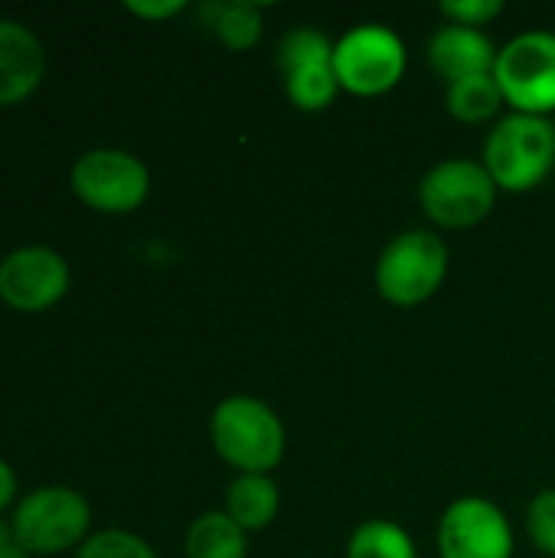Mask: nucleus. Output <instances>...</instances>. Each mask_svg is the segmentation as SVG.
I'll use <instances>...</instances> for the list:
<instances>
[{"instance_id": "17", "label": "nucleus", "mask_w": 555, "mask_h": 558, "mask_svg": "<svg viewBox=\"0 0 555 558\" xmlns=\"http://www.w3.org/2000/svg\"><path fill=\"white\" fill-rule=\"evenodd\" d=\"M347 558H419V549L399 523L366 520L350 533Z\"/></svg>"}, {"instance_id": "7", "label": "nucleus", "mask_w": 555, "mask_h": 558, "mask_svg": "<svg viewBox=\"0 0 555 558\" xmlns=\"http://www.w3.org/2000/svg\"><path fill=\"white\" fill-rule=\"evenodd\" d=\"M494 78L517 114L550 118L555 111V33L527 29L500 46Z\"/></svg>"}, {"instance_id": "13", "label": "nucleus", "mask_w": 555, "mask_h": 558, "mask_svg": "<svg viewBox=\"0 0 555 558\" xmlns=\"http://www.w3.org/2000/svg\"><path fill=\"white\" fill-rule=\"evenodd\" d=\"M497 46L484 29L445 23L429 39V65L451 85L471 75H491L497 62Z\"/></svg>"}, {"instance_id": "18", "label": "nucleus", "mask_w": 555, "mask_h": 558, "mask_svg": "<svg viewBox=\"0 0 555 558\" xmlns=\"http://www.w3.org/2000/svg\"><path fill=\"white\" fill-rule=\"evenodd\" d=\"M206 20L209 26L216 29L219 43L236 49V52H245L252 46H258L262 39V7L255 3H245V0H232V3H213L206 7Z\"/></svg>"}, {"instance_id": "15", "label": "nucleus", "mask_w": 555, "mask_h": 558, "mask_svg": "<svg viewBox=\"0 0 555 558\" xmlns=\"http://www.w3.org/2000/svg\"><path fill=\"white\" fill-rule=\"evenodd\" d=\"M249 533L226 513H200L186 530V558H245Z\"/></svg>"}, {"instance_id": "16", "label": "nucleus", "mask_w": 555, "mask_h": 558, "mask_svg": "<svg viewBox=\"0 0 555 558\" xmlns=\"http://www.w3.org/2000/svg\"><path fill=\"white\" fill-rule=\"evenodd\" d=\"M504 95L497 88L494 72L491 75H471L461 82H451L445 92V108L461 124H481L500 114Z\"/></svg>"}, {"instance_id": "21", "label": "nucleus", "mask_w": 555, "mask_h": 558, "mask_svg": "<svg viewBox=\"0 0 555 558\" xmlns=\"http://www.w3.org/2000/svg\"><path fill=\"white\" fill-rule=\"evenodd\" d=\"M438 10L448 23L481 29L504 13V3L500 0H445V3H438Z\"/></svg>"}, {"instance_id": "5", "label": "nucleus", "mask_w": 555, "mask_h": 558, "mask_svg": "<svg viewBox=\"0 0 555 558\" xmlns=\"http://www.w3.org/2000/svg\"><path fill=\"white\" fill-rule=\"evenodd\" d=\"M497 183L484 163L468 157H448L435 163L419 183V206L438 229H474L481 226L497 203Z\"/></svg>"}, {"instance_id": "8", "label": "nucleus", "mask_w": 555, "mask_h": 558, "mask_svg": "<svg viewBox=\"0 0 555 558\" xmlns=\"http://www.w3.org/2000/svg\"><path fill=\"white\" fill-rule=\"evenodd\" d=\"M72 193L95 213L124 216L150 196V170L141 157L121 147H92L69 170Z\"/></svg>"}, {"instance_id": "6", "label": "nucleus", "mask_w": 555, "mask_h": 558, "mask_svg": "<svg viewBox=\"0 0 555 558\" xmlns=\"http://www.w3.org/2000/svg\"><path fill=\"white\" fill-rule=\"evenodd\" d=\"M409 65L406 43L386 23H357L334 43V69L343 92L376 98L393 92Z\"/></svg>"}, {"instance_id": "19", "label": "nucleus", "mask_w": 555, "mask_h": 558, "mask_svg": "<svg viewBox=\"0 0 555 558\" xmlns=\"http://www.w3.org/2000/svg\"><path fill=\"white\" fill-rule=\"evenodd\" d=\"M75 558H157V553L128 530H101L75 549Z\"/></svg>"}, {"instance_id": "22", "label": "nucleus", "mask_w": 555, "mask_h": 558, "mask_svg": "<svg viewBox=\"0 0 555 558\" xmlns=\"http://www.w3.org/2000/svg\"><path fill=\"white\" fill-rule=\"evenodd\" d=\"M124 10L141 20H170L186 10V0H128Z\"/></svg>"}, {"instance_id": "1", "label": "nucleus", "mask_w": 555, "mask_h": 558, "mask_svg": "<svg viewBox=\"0 0 555 558\" xmlns=\"http://www.w3.org/2000/svg\"><path fill=\"white\" fill-rule=\"evenodd\" d=\"M216 454L239 474H268L285 461L288 435L278 412L255 396H229L209 415Z\"/></svg>"}, {"instance_id": "2", "label": "nucleus", "mask_w": 555, "mask_h": 558, "mask_svg": "<svg viewBox=\"0 0 555 558\" xmlns=\"http://www.w3.org/2000/svg\"><path fill=\"white\" fill-rule=\"evenodd\" d=\"M481 163L504 193L536 190L555 167V124L550 118L510 111L487 134Z\"/></svg>"}, {"instance_id": "10", "label": "nucleus", "mask_w": 555, "mask_h": 558, "mask_svg": "<svg viewBox=\"0 0 555 558\" xmlns=\"http://www.w3.org/2000/svg\"><path fill=\"white\" fill-rule=\"evenodd\" d=\"M442 558H514L517 536L507 513L487 497H458L438 520Z\"/></svg>"}, {"instance_id": "3", "label": "nucleus", "mask_w": 555, "mask_h": 558, "mask_svg": "<svg viewBox=\"0 0 555 558\" xmlns=\"http://www.w3.org/2000/svg\"><path fill=\"white\" fill-rule=\"evenodd\" d=\"M448 242L432 229H406L376 262V291L396 307H419L432 301L448 278Z\"/></svg>"}, {"instance_id": "20", "label": "nucleus", "mask_w": 555, "mask_h": 558, "mask_svg": "<svg viewBox=\"0 0 555 558\" xmlns=\"http://www.w3.org/2000/svg\"><path fill=\"white\" fill-rule=\"evenodd\" d=\"M527 533L543 556L555 558V487L540 490L527 507Z\"/></svg>"}, {"instance_id": "24", "label": "nucleus", "mask_w": 555, "mask_h": 558, "mask_svg": "<svg viewBox=\"0 0 555 558\" xmlns=\"http://www.w3.org/2000/svg\"><path fill=\"white\" fill-rule=\"evenodd\" d=\"M0 558H29V553L20 546V539L13 536L10 523H0Z\"/></svg>"}, {"instance_id": "12", "label": "nucleus", "mask_w": 555, "mask_h": 558, "mask_svg": "<svg viewBox=\"0 0 555 558\" xmlns=\"http://www.w3.org/2000/svg\"><path fill=\"white\" fill-rule=\"evenodd\" d=\"M46 75V49L20 20L0 16V108L26 101Z\"/></svg>"}, {"instance_id": "4", "label": "nucleus", "mask_w": 555, "mask_h": 558, "mask_svg": "<svg viewBox=\"0 0 555 558\" xmlns=\"http://www.w3.org/2000/svg\"><path fill=\"white\" fill-rule=\"evenodd\" d=\"M92 507L72 487H36L16 500L10 530L29 556H62L88 539Z\"/></svg>"}, {"instance_id": "23", "label": "nucleus", "mask_w": 555, "mask_h": 558, "mask_svg": "<svg viewBox=\"0 0 555 558\" xmlns=\"http://www.w3.org/2000/svg\"><path fill=\"white\" fill-rule=\"evenodd\" d=\"M16 500V474L13 468L0 458V513Z\"/></svg>"}, {"instance_id": "9", "label": "nucleus", "mask_w": 555, "mask_h": 558, "mask_svg": "<svg viewBox=\"0 0 555 558\" xmlns=\"http://www.w3.org/2000/svg\"><path fill=\"white\" fill-rule=\"evenodd\" d=\"M278 69L285 95L298 111H324L334 105L340 82L334 69V43L314 26H294L278 43Z\"/></svg>"}, {"instance_id": "14", "label": "nucleus", "mask_w": 555, "mask_h": 558, "mask_svg": "<svg viewBox=\"0 0 555 558\" xmlns=\"http://www.w3.org/2000/svg\"><path fill=\"white\" fill-rule=\"evenodd\" d=\"M278 507H281V494L272 474H236L226 490V513L245 533L268 530L278 517Z\"/></svg>"}, {"instance_id": "11", "label": "nucleus", "mask_w": 555, "mask_h": 558, "mask_svg": "<svg viewBox=\"0 0 555 558\" xmlns=\"http://www.w3.org/2000/svg\"><path fill=\"white\" fill-rule=\"evenodd\" d=\"M69 262L49 245H23L0 258V301L20 314H39L69 294Z\"/></svg>"}]
</instances>
